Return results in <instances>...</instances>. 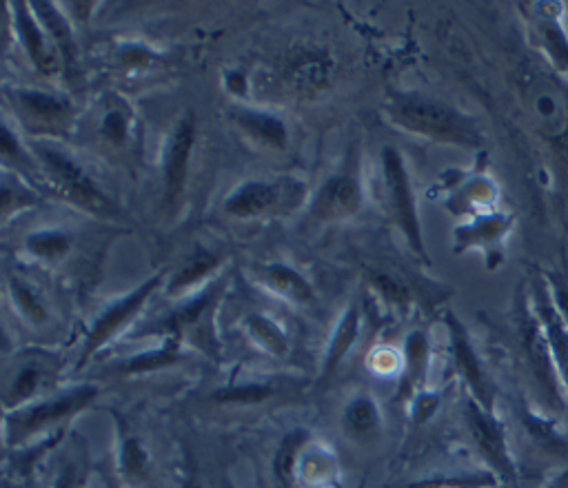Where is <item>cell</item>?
Segmentation results:
<instances>
[{
    "label": "cell",
    "instance_id": "6da1fadb",
    "mask_svg": "<svg viewBox=\"0 0 568 488\" xmlns=\"http://www.w3.org/2000/svg\"><path fill=\"white\" fill-rule=\"evenodd\" d=\"M386 115L395 126L442 144L459 149H479L484 144V135L470 115L428 93H390Z\"/></svg>",
    "mask_w": 568,
    "mask_h": 488
},
{
    "label": "cell",
    "instance_id": "7a4b0ae2",
    "mask_svg": "<svg viewBox=\"0 0 568 488\" xmlns=\"http://www.w3.org/2000/svg\"><path fill=\"white\" fill-rule=\"evenodd\" d=\"M31 149L40 164V180L53 191V195L100 220L124 217L122 209L111 200V195L67 149L49 140H38Z\"/></svg>",
    "mask_w": 568,
    "mask_h": 488
},
{
    "label": "cell",
    "instance_id": "3957f363",
    "mask_svg": "<svg viewBox=\"0 0 568 488\" xmlns=\"http://www.w3.org/2000/svg\"><path fill=\"white\" fill-rule=\"evenodd\" d=\"M100 395L98 382H78L73 386L58 388L27 406L4 413L2 439L7 448L29 446L33 439H44L51 430H58L64 421L89 408Z\"/></svg>",
    "mask_w": 568,
    "mask_h": 488
},
{
    "label": "cell",
    "instance_id": "277c9868",
    "mask_svg": "<svg viewBox=\"0 0 568 488\" xmlns=\"http://www.w3.org/2000/svg\"><path fill=\"white\" fill-rule=\"evenodd\" d=\"M4 102L11 109L16 124L38 140H60L75 126L73 104L60 93L4 84Z\"/></svg>",
    "mask_w": 568,
    "mask_h": 488
},
{
    "label": "cell",
    "instance_id": "5b68a950",
    "mask_svg": "<svg viewBox=\"0 0 568 488\" xmlns=\"http://www.w3.org/2000/svg\"><path fill=\"white\" fill-rule=\"evenodd\" d=\"M169 273H171V268H160L158 273H153L144 282H140L135 288H131L126 295H120L118 299L106 304L93 317V322L82 339L78 368H82L93 355H98L104 346H109L120 335H124L129 331V326H133V322L140 317V313L153 297V293L158 288H164Z\"/></svg>",
    "mask_w": 568,
    "mask_h": 488
},
{
    "label": "cell",
    "instance_id": "8992f818",
    "mask_svg": "<svg viewBox=\"0 0 568 488\" xmlns=\"http://www.w3.org/2000/svg\"><path fill=\"white\" fill-rule=\"evenodd\" d=\"M379 164H382V180H384L388 213H390L395 226L402 231L410 251L419 260L428 262L424 233H422V222H419L417 197H415V189H413V180H410V171L406 166V160L395 146L386 144L382 149Z\"/></svg>",
    "mask_w": 568,
    "mask_h": 488
},
{
    "label": "cell",
    "instance_id": "52a82bcc",
    "mask_svg": "<svg viewBox=\"0 0 568 488\" xmlns=\"http://www.w3.org/2000/svg\"><path fill=\"white\" fill-rule=\"evenodd\" d=\"M304 200V184L293 177H251L240 182L222 202V211L235 220H262L286 215Z\"/></svg>",
    "mask_w": 568,
    "mask_h": 488
},
{
    "label": "cell",
    "instance_id": "ba28073f",
    "mask_svg": "<svg viewBox=\"0 0 568 488\" xmlns=\"http://www.w3.org/2000/svg\"><path fill=\"white\" fill-rule=\"evenodd\" d=\"M519 342L526 357L530 382L539 395L541 408L550 415H561L566 408V388L557 373V366L552 362V353L548 346V339L544 335V328L528 302L519 317Z\"/></svg>",
    "mask_w": 568,
    "mask_h": 488
},
{
    "label": "cell",
    "instance_id": "9c48e42d",
    "mask_svg": "<svg viewBox=\"0 0 568 488\" xmlns=\"http://www.w3.org/2000/svg\"><path fill=\"white\" fill-rule=\"evenodd\" d=\"M364 206V184L359 151H351L344 162L320 184L308 202V215L317 222H342L355 217Z\"/></svg>",
    "mask_w": 568,
    "mask_h": 488
},
{
    "label": "cell",
    "instance_id": "30bf717a",
    "mask_svg": "<svg viewBox=\"0 0 568 488\" xmlns=\"http://www.w3.org/2000/svg\"><path fill=\"white\" fill-rule=\"evenodd\" d=\"M195 142H197V118L193 111H184L171 126L164 140L162 160H160L162 204L169 215H175L184 200Z\"/></svg>",
    "mask_w": 568,
    "mask_h": 488
},
{
    "label": "cell",
    "instance_id": "8fae6325",
    "mask_svg": "<svg viewBox=\"0 0 568 488\" xmlns=\"http://www.w3.org/2000/svg\"><path fill=\"white\" fill-rule=\"evenodd\" d=\"M224 293V282L213 279L202 291L184 297L180 306H175L171 313H166L162 319L153 322L146 328H140L135 335H162V337H175L180 342L186 339H204L213 333V313L220 304V297Z\"/></svg>",
    "mask_w": 568,
    "mask_h": 488
},
{
    "label": "cell",
    "instance_id": "7c38bea8",
    "mask_svg": "<svg viewBox=\"0 0 568 488\" xmlns=\"http://www.w3.org/2000/svg\"><path fill=\"white\" fill-rule=\"evenodd\" d=\"M60 359L44 350H29L13 359L2 379V408L4 413L27 406L55 388Z\"/></svg>",
    "mask_w": 568,
    "mask_h": 488
},
{
    "label": "cell",
    "instance_id": "4fadbf2b",
    "mask_svg": "<svg viewBox=\"0 0 568 488\" xmlns=\"http://www.w3.org/2000/svg\"><path fill=\"white\" fill-rule=\"evenodd\" d=\"M91 133L95 142L111 155L131 157L138 149L142 129L129 100L118 93H109L93 109Z\"/></svg>",
    "mask_w": 568,
    "mask_h": 488
},
{
    "label": "cell",
    "instance_id": "5bb4252c",
    "mask_svg": "<svg viewBox=\"0 0 568 488\" xmlns=\"http://www.w3.org/2000/svg\"><path fill=\"white\" fill-rule=\"evenodd\" d=\"M464 421L468 428V435L479 450L481 459L490 466V470L504 479H515V461L508 450V437L504 430V424L495 415V410L484 408L479 401H475L470 395H466L464 401Z\"/></svg>",
    "mask_w": 568,
    "mask_h": 488
},
{
    "label": "cell",
    "instance_id": "9a60e30c",
    "mask_svg": "<svg viewBox=\"0 0 568 488\" xmlns=\"http://www.w3.org/2000/svg\"><path fill=\"white\" fill-rule=\"evenodd\" d=\"M444 324L448 331V339H450V355H453V364L455 370L459 373V377L466 384L468 395L479 401L484 408L495 410V390H493V382L488 379L481 359L468 337V331L464 328V324L450 313L446 311L444 315Z\"/></svg>",
    "mask_w": 568,
    "mask_h": 488
},
{
    "label": "cell",
    "instance_id": "2e32d148",
    "mask_svg": "<svg viewBox=\"0 0 568 488\" xmlns=\"http://www.w3.org/2000/svg\"><path fill=\"white\" fill-rule=\"evenodd\" d=\"M9 11L13 16V31L18 42L22 44L27 58L31 60L33 69L42 75H53L62 71V58L31 9V2H9Z\"/></svg>",
    "mask_w": 568,
    "mask_h": 488
},
{
    "label": "cell",
    "instance_id": "e0dca14e",
    "mask_svg": "<svg viewBox=\"0 0 568 488\" xmlns=\"http://www.w3.org/2000/svg\"><path fill=\"white\" fill-rule=\"evenodd\" d=\"M530 306L544 328V335L548 339L552 362L557 366V373L564 382V388L568 393V322L555 306L550 297V288L546 279H537L530 291Z\"/></svg>",
    "mask_w": 568,
    "mask_h": 488
},
{
    "label": "cell",
    "instance_id": "ac0fdd59",
    "mask_svg": "<svg viewBox=\"0 0 568 488\" xmlns=\"http://www.w3.org/2000/svg\"><path fill=\"white\" fill-rule=\"evenodd\" d=\"M222 264V255L209 248H197L193 251L175 271L169 273V279L164 284V293L169 297H189L197 291H202L206 284H211L213 279H209L213 275V271H217Z\"/></svg>",
    "mask_w": 568,
    "mask_h": 488
},
{
    "label": "cell",
    "instance_id": "d6986e66",
    "mask_svg": "<svg viewBox=\"0 0 568 488\" xmlns=\"http://www.w3.org/2000/svg\"><path fill=\"white\" fill-rule=\"evenodd\" d=\"M255 275L271 293L291 304L302 306L315 299L313 284L306 279V275L286 262H262L255 266Z\"/></svg>",
    "mask_w": 568,
    "mask_h": 488
},
{
    "label": "cell",
    "instance_id": "ffe728a7",
    "mask_svg": "<svg viewBox=\"0 0 568 488\" xmlns=\"http://www.w3.org/2000/svg\"><path fill=\"white\" fill-rule=\"evenodd\" d=\"M233 122L242 133H246L253 142L271 151H284L288 144V126L286 122L264 109H233Z\"/></svg>",
    "mask_w": 568,
    "mask_h": 488
},
{
    "label": "cell",
    "instance_id": "44dd1931",
    "mask_svg": "<svg viewBox=\"0 0 568 488\" xmlns=\"http://www.w3.org/2000/svg\"><path fill=\"white\" fill-rule=\"evenodd\" d=\"M31 9L38 16V20L42 22V27L47 29V33L51 35V40L62 58V73L71 80L78 73V44H75L71 22L60 11V7H55L53 2L38 0V2H31Z\"/></svg>",
    "mask_w": 568,
    "mask_h": 488
},
{
    "label": "cell",
    "instance_id": "7402d4cb",
    "mask_svg": "<svg viewBox=\"0 0 568 488\" xmlns=\"http://www.w3.org/2000/svg\"><path fill=\"white\" fill-rule=\"evenodd\" d=\"M510 222V215L504 213L477 215L473 222L455 228V251L462 253L466 248H481L486 251V255L499 251V244L508 233Z\"/></svg>",
    "mask_w": 568,
    "mask_h": 488
},
{
    "label": "cell",
    "instance_id": "603a6c76",
    "mask_svg": "<svg viewBox=\"0 0 568 488\" xmlns=\"http://www.w3.org/2000/svg\"><path fill=\"white\" fill-rule=\"evenodd\" d=\"M7 295L11 306L16 308L18 317L27 322L31 328H44L51 322L49 304L42 291L24 275L9 273L7 275Z\"/></svg>",
    "mask_w": 568,
    "mask_h": 488
},
{
    "label": "cell",
    "instance_id": "cb8c5ba5",
    "mask_svg": "<svg viewBox=\"0 0 568 488\" xmlns=\"http://www.w3.org/2000/svg\"><path fill=\"white\" fill-rule=\"evenodd\" d=\"M359 326H362L359 304L351 302L344 308L342 317L337 319V324L328 337V344H326V350L322 357V379H328L337 370V366L344 362V357L351 353V348L357 342Z\"/></svg>",
    "mask_w": 568,
    "mask_h": 488
},
{
    "label": "cell",
    "instance_id": "d4e9b609",
    "mask_svg": "<svg viewBox=\"0 0 568 488\" xmlns=\"http://www.w3.org/2000/svg\"><path fill=\"white\" fill-rule=\"evenodd\" d=\"M342 428L355 441H371L382 433V410L368 393L353 395L342 410Z\"/></svg>",
    "mask_w": 568,
    "mask_h": 488
},
{
    "label": "cell",
    "instance_id": "484cf974",
    "mask_svg": "<svg viewBox=\"0 0 568 488\" xmlns=\"http://www.w3.org/2000/svg\"><path fill=\"white\" fill-rule=\"evenodd\" d=\"M428 355H430V348H428L426 333L422 328L410 331L404 339V373L399 377V388H397V395L402 399H413L419 393L428 370Z\"/></svg>",
    "mask_w": 568,
    "mask_h": 488
},
{
    "label": "cell",
    "instance_id": "4316f807",
    "mask_svg": "<svg viewBox=\"0 0 568 488\" xmlns=\"http://www.w3.org/2000/svg\"><path fill=\"white\" fill-rule=\"evenodd\" d=\"M118 470L126 484H142L151 470V455L142 437L118 419Z\"/></svg>",
    "mask_w": 568,
    "mask_h": 488
},
{
    "label": "cell",
    "instance_id": "83f0119b",
    "mask_svg": "<svg viewBox=\"0 0 568 488\" xmlns=\"http://www.w3.org/2000/svg\"><path fill=\"white\" fill-rule=\"evenodd\" d=\"M22 246L40 264H60L71 255L73 233L58 226H42L27 233Z\"/></svg>",
    "mask_w": 568,
    "mask_h": 488
},
{
    "label": "cell",
    "instance_id": "f1b7e54d",
    "mask_svg": "<svg viewBox=\"0 0 568 488\" xmlns=\"http://www.w3.org/2000/svg\"><path fill=\"white\" fill-rule=\"evenodd\" d=\"M244 333L251 339L253 346H257L262 353L271 357H282L288 353V337L277 319L271 315H264L260 311H251L242 319Z\"/></svg>",
    "mask_w": 568,
    "mask_h": 488
},
{
    "label": "cell",
    "instance_id": "f546056e",
    "mask_svg": "<svg viewBox=\"0 0 568 488\" xmlns=\"http://www.w3.org/2000/svg\"><path fill=\"white\" fill-rule=\"evenodd\" d=\"M40 204V193L29 184L27 177L13 173V171H2V193H0V213L2 222L7 224L16 215L33 209Z\"/></svg>",
    "mask_w": 568,
    "mask_h": 488
},
{
    "label": "cell",
    "instance_id": "4dcf8cb0",
    "mask_svg": "<svg viewBox=\"0 0 568 488\" xmlns=\"http://www.w3.org/2000/svg\"><path fill=\"white\" fill-rule=\"evenodd\" d=\"M311 433L306 428H293L291 433L284 435V439L280 441L275 455H273V475L275 479L286 486L293 488L297 484V464H300V455L304 450V446L311 441Z\"/></svg>",
    "mask_w": 568,
    "mask_h": 488
},
{
    "label": "cell",
    "instance_id": "1f68e13d",
    "mask_svg": "<svg viewBox=\"0 0 568 488\" xmlns=\"http://www.w3.org/2000/svg\"><path fill=\"white\" fill-rule=\"evenodd\" d=\"M182 342L175 339V337H164V344L162 346H155V348H146L144 353L140 355H133L129 357L126 364L120 366L122 373H151V370H158V368H164V366H171L175 362L182 359Z\"/></svg>",
    "mask_w": 568,
    "mask_h": 488
},
{
    "label": "cell",
    "instance_id": "d6a6232c",
    "mask_svg": "<svg viewBox=\"0 0 568 488\" xmlns=\"http://www.w3.org/2000/svg\"><path fill=\"white\" fill-rule=\"evenodd\" d=\"M277 395V388L271 382H237L222 386L211 393V399L217 404H233V406H253L262 404Z\"/></svg>",
    "mask_w": 568,
    "mask_h": 488
},
{
    "label": "cell",
    "instance_id": "836d02e7",
    "mask_svg": "<svg viewBox=\"0 0 568 488\" xmlns=\"http://www.w3.org/2000/svg\"><path fill=\"white\" fill-rule=\"evenodd\" d=\"M333 457L324 448H315L313 439L304 446L297 464V484L302 481L304 486H320L326 484L333 475Z\"/></svg>",
    "mask_w": 568,
    "mask_h": 488
},
{
    "label": "cell",
    "instance_id": "e575fe53",
    "mask_svg": "<svg viewBox=\"0 0 568 488\" xmlns=\"http://www.w3.org/2000/svg\"><path fill=\"white\" fill-rule=\"evenodd\" d=\"M539 35L546 53L552 58L557 69L568 73V35L555 13H546L539 20Z\"/></svg>",
    "mask_w": 568,
    "mask_h": 488
},
{
    "label": "cell",
    "instance_id": "d590c367",
    "mask_svg": "<svg viewBox=\"0 0 568 488\" xmlns=\"http://www.w3.org/2000/svg\"><path fill=\"white\" fill-rule=\"evenodd\" d=\"M437 408V397L435 393H424L419 390L413 399H410V415L417 424H422L424 419H428L433 415V410Z\"/></svg>",
    "mask_w": 568,
    "mask_h": 488
},
{
    "label": "cell",
    "instance_id": "8d00e7d4",
    "mask_svg": "<svg viewBox=\"0 0 568 488\" xmlns=\"http://www.w3.org/2000/svg\"><path fill=\"white\" fill-rule=\"evenodd\" d=\"M49 488H82V479H80L78 468L73 464L64 466Z\"/></svg>",
    "mask_w": 568,
    "mask_h": 488
},
{
    "label": "cell",
    "instance_id": "74e56055",
    "mask_svg": "<svg viewBox=\"0 0 568 488\" xmlns=\"http://www.w3.org/2000/svg\"><path fill=\"white\" fill-rule=\"evenodd\" d=\"M544 488H568V466L561 472H557Z\"/></svg>",
    "mask_w": 568,
    "mask_h": 488
},
{
    "label": "cell",
    "instance_id": "f35d334b",
    "mask_svg": "<svg viewBox=\"0 0 568 488\" xmlns=\"http://www.w3.org/2000/svg\"><path fill=\"white\" fill-rule=\"evenodd\" d=\"M178 488H197V484L193 481V477H184L182 481H180V486Z\"/></svg>",
    "mask_w": 568,
    "mask_h": 488
},
{
    "label": "cell",
    "instance_id": "ab89813d",
    "mask_svg": "<svg viewBox=\"0 0 568 488\" xmlns=\"http://www.w3.org/2000/svg\"><path fill=\"white\" fill-rule=\"evenodd\" d=\"M357 488H364V481H362V484H359V486H357Z\"/></svg>",
    "mask_w": 568,
    "mask_h": 488
}]
</instances>
